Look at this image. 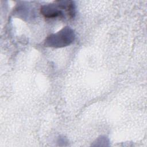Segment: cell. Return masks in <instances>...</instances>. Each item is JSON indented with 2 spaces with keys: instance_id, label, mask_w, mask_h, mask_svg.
<instances>
[{
  "instance_id": "7a4b0ae2",
  "label": "cell",
  "mask_w": 147,
  "mask_h": 147,
  "mask_svg": "<svg viewBox=\"0 0 147 147\" xmlns=\"http://www.w3.org/2000/svg\"><path fill=\"white\" fill-rule=\"evenodd\" d=\"M75 38L74 30L65 26L56 33L48 36L45 40L44 45L48 47L62 48L71 44Z\"/></svg>"
},
{
  "instance_id": "6da1fadb",
  "label": "cell",
  "mask_w": 147,
  "mask_h": 147,
  "mask_svg": "<svg viewBox=\"0 0 147 147\" xmlns=\"http://www.w3.org/2000/svg\"><path fill=\"white\" fill-rule=\"evenodd\" d=\"M75 3L72 1H56L42 5L40 13L46 18H63L65 14L68 18H72L75 15Z\"/></svg>"
}]
</instances>
